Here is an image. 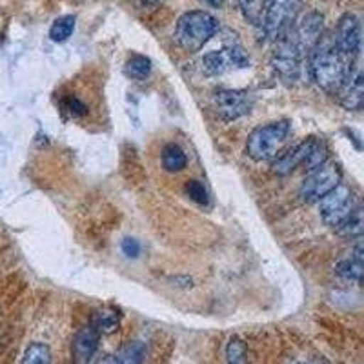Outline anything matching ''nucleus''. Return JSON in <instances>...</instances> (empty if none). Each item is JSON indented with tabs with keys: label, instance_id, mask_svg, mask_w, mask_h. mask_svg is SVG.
Segmentation results:
<instances>
[{
	"label": "nucleus",
	"instance_id": "f3484780",
	"mask_svg": "<svg viewBox=\"0 0 364 364\" xmlns=\"http://www.w3.org/2000/svg\"><path fill=\"white\" fill-rule=\"evenodd\" d=\"M269 4H272V0H239V8L240 13H242V17L253 26H261Z\"/></svg>",
	"mask_w": 364,
	"mask_h": 364
},
{
	"label": "nucleus",
	"instance_id": "c756f323",
	"mask_svg": "<svg viewBox=\"0 0 364 364\" xmlns=\"http://www.w3.org/2000/svg\"><path fill=\"white\" fill-rule=\"evenodd\" d=\"M310 364H328L326 360H323V359H317V360H314V363H310Z\"/></svg>",
	"mask_w": 364,
	"mask_h": 364
},
{
	"label": "nucleus",
	"instance_id": "f03ea898",
	"mask_svg": "<svg viewBox=\"0 0 364 364\" xmlns=\"http://www.w3.org/2000/svg\"><path fill=\"white\" fill-rule=\"evenodd\" d=\"M291 126L288 120H277L253 129L246 142V154L257 162L275 161L288 142Z\"/></svg>",
	"mask_w": 364,
	"mask_h": 364
},
{
	"label": "nucleus",
	"instance_id": "c85d7f7f",
	"mask_svg": "<svg viewBox=\"0 0 364 364\" xmlns=\"http://www.w3.org/2000/svg\"><path fill=\"white\" fill-rule=\"evenodd\" d=\"M204 2H208V4L213 6V8H220V6H223V0H204Z\"/></svg>",
	"mask_w": 364,
	"mask_h": 364
},
{
	"label": "nucleus",
	"instance_id": "4468645a",
	"mask_svg": "<svg viewBox=\"0 0 364 364\" xmlns=\"http://www.w3.org/2000/svg\"><path fill=\"white\" fill-rule=\"evenodd\" d=\"M99 341L100 333L91 324L77 331V336L73 337V343H71V357H73L75 364L90 363L99 348Z\"/></svg>",
	"mask_w": 364,
	"mask_h": 364
},
{
	"label": "nucleus",
	"instance_id": "7ed1b4c3",
	"mask_svg": "<svg viewBox=\"0 0 364 364\" xmlns=\"http://www.w3.org/2000/svg\"><path fill=\"white\" fill-rule=\"evenodd\" d=\"M219 22L208 11L184 13L175 28V41L188 53L203 50L204 44L215 35Z\"/></svg>",
	"mask_w": 364,
	"mask_h": 364
},
{
	"label": "nucleus",
	"instance_id": "ddd939ff",
	"mask_svg": "<svg viewBox=\"0 0 364 364\" xmlns=\"http://www.w3.org/2000/svg\"><path fill=\"white\" fill-rule=\"evenodd\" d=\"M339 102L343 108L350 109V112H359L363 108L364 102V86H363V71H360L359 64H353L352 71L348 75V79L337 91Z\"/></svg>",
	"mask_w": 364,
	"mask_h": 364
},
{
	"label": "nucleus",
	"instance_id": "4be33fe9",
	"mask_svg": "<svg viewBox=\"0 0 364 364\" xmlns=\"http://www.w3.org/2000/svg\"><path fill=\"white\" fill-rule=\"evenodd\" d=\"M146 359V346L142 343H132L115 355L117 364H144Z\"/></svg>",
	"mask_w": 364,
	"mask_h": 364
},
{
	"label": "nucleus",
	"instance_id": "bb28decb",
	"mask_svg": "<svg viewBox=\"0 0 364 364\" xmlns=\"http://www.w3.org/2000/svg\"><path fill=\"white\" fill-rule=\"evenodd\" d=\"M64 109H68V112H70L73 117L86 115V113H87L86 106H84V104L80 102L79 99H75V97H70V99L64 102Z\"/></svg>",
	"mask_w": 364,
	"mask_h": 364
},
{
	"label": "nucleus",
	"instance_id": "39448f33",
	"mask_svg": "<svg viewBox=\"0 0 364 364\" xmlns=\"http://www.w3.org/2000/svg\"><path fill=\"white\" fill-rule=\"evenodd\" d=\"M304 58H306V55L302 53L290 31L286 37L275 42V51L272 55V68L282 82L295 84L301 79L302 60Z\"/></svg>",
	"mask_w": 364,
	"mask_h": 364
},
{
	"label": "nucleus",
	"instance_id": "0eeeda50",
	"mask_svg": "<svg viewBox=\"0 0 364 364\" xmlns=\"http://www.w3.org/2000/svg\"><path fill=\"white\" fill-rule=\"evenodd\" d=\"M357 206L359 204H357L353 191L344 184H339L318 200V213L328 226L337 228Z\"/></svg>",
	"mask_w": 364,
	"mask_h": 364
},
{
	"label": "nucleus",
	"instance_id": "393cba45",
	"mask_svg": "<svg viewBox=\"0 0 364 364\" xmlns=\"http://www.w3.org/2000/svg\"><path fill=\"white\" fill-rule=\"evenodd\" d=\"M186 193L191 200L197 204H208V191L203 182L199 181H188L186 182Z\"/></svg>",
	"mask_w": 364,
	"mask_h": 364
},
{
	"label": "nucleus",
	"instance_id": "a878e982",
	"mask_svg": "<svg viewBox=\"0 0 364 364\" xmlns=\"http://www.w3.org/2000/svg\"><path fill=\"white\" fill-rule=\"evenodd\" d=\"M120 250H122V253H124L126 257H129V259H136V257L141 255V245H139V240L135 239L122 240Z\"/></svg>",
	"mask_w": 364,
	"mask_h": 364
},
{
	"label": "nucleus",
	"instance_id": "412c9836",
	"mask_svg": "<svg viewBox=\"0 0 364 364\" xmlns=\"http://www.w3.org/2000/svg\"><path fill=\"white\" fill-rule=\"evenodd\" d=\"M75 17L73 15H63L51 24L50 38L53 42H66L75 31Z\"/></svg>",
	"mask_w": 364,
	"mask_h": 364
},
{
	"label": "nucleus",
	"instance_id": "b1692460",
	"mask_svg": "<svg viewBox=\"0 0 364 364\" xmlns=\"http://www.w3.org/2000/svg\"><path fill=\"white\" fill-rule=\"evenodd\" d=\"M226 359L228 364H248V350L245 343L239 339H232L226 348Z\"/></svg>",
	"mask_w": 364,
	"mask_h": 364
},
{
	"label": "nucleus",
	"instance_id": "6ab92c4d",
	"mask_svg": "<svg viewBox=\"0 0 364 364\" xmlns=\"http://www.w3.org/2000/svg\"><path fill=\"white\" fill-rule=\"evenodd\" d=\"M91 326L95 328L100 336H109V333H113V331L119 330L120 314L117 310H112V308H106V310L97 311Z\"/></svg>",
	"mask_w": 364,
	"mask_h": 364
},
{
	"label": "nucleus",
	"instance_id": "1a4fd4ad",
	"mask_svg": "<svg viewBox=\"0 0 364 364\" xmlns=\"http://www.w3.org/2000/svg\"><path fill=\"white\" fill-rule=\"evenodd\" d=\"M333 44L343 57L357 60L360 55V22L355 15H343L333 31Z\"/></svg>",
	"mask_w": 364,
	"mask_h": 364
},
{
	"label": "nucleus",
	"instance_id": "aec40b11",
	"mask_svg": "<svg viewBox=\"0 0 364 364\" xmlns=\"http://www.w3.org/2000/svg\"><path fill=\"white\" fill-rule=\"evenodd\" d=\"M126 75L133 80H146L151 75V60L144 55H132L126 63Z\"/></svg>",
	"mask_w": 364,
	"mask_h": 364
},
{
	"label": "nucleus",
	"instance_id": "f257e3e1",
	"mask_svg": "<svg viewBox=\"0 0 364 364\" xmlns=\"http://www.w3.org/2000/svg\"><path fill=\"white\" fill-rule=\"evenodd\" d=\"M355 63L357 60L343 57L333 44V38L324 33L308 55V70L311 79L321 90L331 95H337Z\"/></svg>",
	"mask_w": 364,
	"mask_h": 364
},
{
	"label": "nucleus",
	"instance_id": "20e7f679",
	"mask_svg": "<svg viewBox=\"0 0 364 364\" xmlns=\"http://www.w3.org/2000/svg\"><path fill=\"white\" fill-rule=\"evenodd\" d=\"M302 9V0H272L261 22L266 41L277 42L290 33Z\"/></svg>",
	"mask_w": 364,
	"mask_h": 364
},
{
	"label": "nucleus",
	"instance_id": "9b49d317",
	"mask_svg": "<svg viewBox=\"0 0 364 364\" xmlns=\"http://www.w3.org/2000/svg\"><path fill=\"white\" fill-rule=\"evenodd\" d=\"M323 21L324 18L321 13L311 11L291 29V35H294L295 42L299 44L302 53L306 55V58L315 48V44L318 42V38L323 37Z\"/></svg>",
	"mask_w": 364,
	"mask_h": 364
},
{
	"label": "nucleus",
	"instance_id": "2eb2a0df",
	"mask_svg": "<svg viewBox=\"0 0 364 364\" xmlns=\"http://www.w3.org/2000/svg\"><path fill=\"white\" fill-rule=\"evenodd\" d=\"M336 273L343 281L360 284V281H363V245H360V239H357L355 248L350 252V255L337 262Z\"/></svg>",
	"mask_w": 364,
	"mask_h": 364
},
{
	"label": "nucleus",
	"instance_id": "9d476101",
	"mask_svg": "<svg viewBox=\"0 0 364 364\" xmlns=\"http://www.w3.org/2000/svg\"><path fill=\"white\" fill-rule=\"evenodd\" d=\"M253 106V99L248 91L240 90H223L215 95V108L220 119L235 120L239 117L250 113Z\"/></svg>",
	"mask_w": 364,
	"mask_h": 364
},
{
	"label": "nucleus",
	"instance_id": "f8f14e48",
	"mask_svg": "<svg viewBox=\"0 0 364 364\" xmlns=\"http://www.w3.org/2000/svg\"><path fill=\"white\" fill-rule=\"evenodd\" d=\"M315 142H317V139H306V141H302L301 144L294 146L291 149H288L286 154H281L279 155L275 161H273L272 168L273 171L277 175H290L291 171H295L297 168H304V164H306L308 157H310L311 149H314Z\"/></svg>",
	"mask_w": 364,
	"mask_h": 364
},
{
	"label": "nucleus",
	"instance_id": "cd10ccee",
	"mask_svg": "<svg viewBox=\"0 0 364 364\" xmlns=\"http://www.w3.org/2000/svg\"><path fill=\"white\" fill-rule=\"evenodd\" d=\"M97 364H117V363H115V355L104 357V359H100Z\"/></svg>",
	"mask_w": 364,
	"mask_h": 364
},
{
	"label": "nucleus",
	"instance_id": "dca6fc26",
	"mask_svg": "<svg viewBox=\"0 0 364 364\" xmlns=\"http://www.w3.org/2000/svg\"><path fill=\"white\" fill-rule=\"evenodd\" d=\"M363 210H360V206H357L355 210L350 213V215L346 217V219L343 220V223L339 224L337 228H333L337 233H339L341 237H344V239H360V235H363Z\"/></svg>",
	"mask_w": 364,
	"mask_h": 364
},
{
	"label": "nucleus",
	"instance_id": "5701e85b",
	"mask_svg": "<svg viewBox=\"0 0 364 364\" xmlns=\"http://www.w3.org/2000/svg\"><path fill=\"white\" fill-rule=\"evenodd\" d=\"M51 363V352L46 344L35 343L26 350L24 359L21 364H50Z\"/></svg>",
	"mask_w": 364,
	"mask_h": 364
},
{
	"label": "nucleus",
	"instance_id": "423d86ee",
	"mask_svg": "<svg viewBox=\"0 0 364 364\" xmlns=\"http://www.w3.org/2000/svg\"><path fill=\"white\" fill-rule=\"evenodd\" d=\"M341 181H343L341 166L336 161L328 159L324 164H321L315 170L308 171V177L302 181L299 195L306 203H318L324 195H328L333 188L339 186Z\"/></svg>",
	"mask_w": 364,
	"mask_h": 364
},
{
	"label": "nucleus",
	"instance_id": "6e6552de",
	"mask_svg": "<svg viewBox=\"0 0 364 364\" xmlns=\"http://www.w3.org/2000/svg\"><path fill=\"white\" fill-rule=\"evenodd\" d=\"M206 75H223L230 70H242L250 66V57L239 44H226L223 50L210 51L200 60Z\"/></svg>",
	"mask_w": 364,
	"mask_h": 364
},
{
	"label": "nucleus",
	"instance_id": "a211bd4d",
	"mask_svg": "<svg viewBox=\"0 0 364 364\" xmlns=\"http://www.w3.org/2000/svg\"><path fill=\"white\" fill-rule=\"evenodd\" d=\"M188 157L186 154L182 151L181 146L177 144H168L162 149V166H164L166 171L170 173H178L186 168Z\"/></svg>",
	"mask_w": 364,
	"mask_h": 364
}]
</instances>
